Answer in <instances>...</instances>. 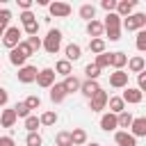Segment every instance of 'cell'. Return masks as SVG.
I'll return each instance as SVG.
<instances>
[{
	"label": "cell",
	"instance_id": "cell-13",
	"mask_svg": "<svg viewBox=\"0 0 146 146\" xmlns=\"http://www.w3.org/2000/svg\"><path fill=\"white\" fill-rule=\"evenodd\" d=\"M128 71H130V73H141V71H146V59H144L141 55L130 57V59H128ZM130 73H128V75H130Z\"/></svg>",
	"mask_w": 146,
	"mask_h": 146
},
{
	"label": "cell",
	"instance_id": "cell-34",
	"mask_svg": "<svg viewBox=\"0 0 146 146\" xmlns=\"http://www.w3.org/2000/svg\"><path fill=\"white\" fill-rule=\"evenodd\" d=\"M11 110H14L16 119H27V116H30V110H27V105H25V103H16Z\"/></svg>",
	"mask_w": 146,
	"mask_h": 146
},
{
	"label": "cell",
	"instance_id": "cell-37",
	"mask_svg": "<svg viewBox=\"0 0 146 146\" xmlns=\"http://www.w3.org/2000/svg\"><path fill=\"white\" fill-rule=\"evenodd\" d=\"M23 103L27 105V110H30V112H32V110H39V107H41V98H39L36 94H32V96H27V98H25Z\"/></svg>",
	"mask_w": 146,
	"mask_h": 146
},
{
	"label": "cell",
	"instance_id": "cell-44",
	"mask_svg": "<svg viewBox=\"0 0 146 146\" xmlns=\"http://www.w3.org/2000/svg\"><path fill=\"white\" fill-rule=\"evenodd\" d=\"M100 7H103L107 14H112V11L116 9V0H103V2H100Z\"/></svg>",
	"mask_w": 146,
	"mask_h": 146
},
{
	"label": "cell",
	"instance_id": "cell-48",
	"mask_svg": "<svg viewBox=\"0 0 146 146\" xmlns=\"http://www.w3.org/2000/svg\"><path fill=\"white\" fill-rule=\"evenodd\" d=\"M7 103H9V94H7L5 87H0V107H5Z\"/></svg>",
	"mask_w": 146,
	"mask_h": 146
},
{
	"label": "cell",
	"instance_id": "cell-45",
	"mask_svg": "<svg viewBox=\"0 0 146 146\" xmlns=\"http://www.w3.org/2000/svg\"><path fill=\"white\" fill-rule=\"evenodd\" d=\"M105 34H107L110 41H119V39H121V27H119V30H105Z\"/></svg>",
	"mask_w": 146,
	"mask_h": 146
},
{
	"label": "cell",
	"instance_id": "cell-49",
	"mask_svg": "<svg viewBox=\"0 0 146 146\" xmlns=\"http://www.w3.org/2000/svg\"><path fill=\"white\" fill-rule=\"evenodd\" d=\"M18 7H21L23 11H30V9H32V0H18Z\"/></svg>",
	"mask_w": 146,
	"mask_h": 146
},
{
	"label": "cell",
	"instance_id": "cell-23",
	"mask_svg": "<svg viewBox=\"0 0 146 146\" xmlns=\"http://www.w3.org/2000/svg\"><path fill=\"white\" fill-rule=\"evenodd\" d=\"M55 75L59 73V75H64V78H68V75H73V64L71 62H66V59H59L57 64H55Z\"/></svg>",
	"mask_w": 146,
	"mask_h": 146
},
{
	"label": "cell",
	"instance_id": "cell-1",
	"mask_svg": "<svg viewBox=\"0 0 146 146\" xmlns=\"http://www.w3.org/2000/svg\"><path fill=\"white\" fill-rule=\"evenodd\" d=\"M41 46H43V50H46V52L57 55V52H59V48H62V32H59V30H48V34L43 36Z\"/></svg>",
	"mask_w": 146,
	"mask_h": 146
},
{
	"label": "cell",
	"instance_id": "cell-21",
	"mask_svg": "<svg viewBox=\"0 0 146 146\" xmlns=\"http://www.w3.org/2000/svg\"><path fill=\"white\" fill-rule=\"evenodd\" d=\"M87 130L84 128H73L71 130V146H84L87 144Z\"/></svg>",
	"mask_w": 146,
	"mask_h": 146
},
{
	"label": "cell",
	"instance_id": "cell-10",
	"mask_svg": "<svg viewBox=\"0 0 146 146\" xmlns=\"http://www.w3.org/2000/svg\"><path fill=\"white\" fill-rule=\"evenodd\" d=\"M110 87H114V89H125V87H128V73H125V71H114V73H110Z\"/></svg>",
	"mask_w": 146,
	"mask_h": 146
},
{
	"label": "cell",
	"instance_id": "cell-18",
	"mask_svg": "<svg viewBox=\"0 0 146 146\" xmlns=\"http://www.w3.org/2000/svg\"><path fill=\"white\" fill-rule=\"evenodd\" d=\"M100 89V84H98V80H84L82 84H80V94L84 96V98H91L96 91Z\"/></svg>",
	"mask_w": 146,
	"mask_h": 146
},
{
	"label": "cell",
	"instance_id": "cell-31",
	"mask_svg": "<svg viewBox=\"0 0 146 146\" xmlns=\"http://www.w3.org/2000/svg\"><path fill=\"white\" fill-rule=\"evenodd\" d=\"M132 114L125 110V112H121V114H116V123H119V128H130V123H132Z\"/></svg>",
	"mask_w": 146,
	"mask_h": 146
},
{
	"label": "cell",
	"instance_id": "cell-41",
	"mask_svg": "<svg viewBox=\"0 0 146 146\" xmlns=\"http://www.w3.org/2000/svg\"><path fill=\"white\" fill-rule=\"evenodd\" d=\"M16 50H18V52H21V55H23V57H25V59H27V57H32V55H34V52H32V50H30V46H27V41H21V43H18V46H16Z\"/></svg>",
	"mask_w": 146,
	"mask_h": 146
},
{
	"label": "cell",
	"instance_id": "cell-4",
	"mask_svg": "<svg viewBox=\"0 0 146 146\" xmlns=\"http://www.w3.org/2000/svg\"><path fill=\"white\" fill-rule=\"evenodd\" d=\"M48 11H50V16H55V18H66V16H71V5L68 2H62V0H55V2H50L48 5Z\"/></svg>",
	"mask_w": 146,
	"mask_h": 146
},
{
	"label": "cell",
	"instance_id": "cell-43",
	"mask_svg": "<svg viewBox=\"0 0 146 146\" xmlns=\"http://www.w3.org/2000/svg\"><path fill=\"white\" fill-rule=\"evenodd\" d=\"M137 89L144 94L146 91V71H141V73H137Z\"/></svg>",
	"mask_w": 146,
	"mask_h": 146
},
{
	"label": "cell",
	"instance_id": "cell-30",
	"mask_svg": "<svg viewBox=\"0 0 146 146\" xmlns=\"http://www.w3.org/2000/svg\"><path fill=\"white\" fill-rule=\"evenodd\" d=\"M110 59H112V52H107V50H105V52L96 55V62H94V64L103 71V68H107V66H110Z\"/></svg>",
	"mask_w": 146,
	"mask_h": 146
},
{
	"label": "cell",
	"instance_id": "cell-20",
	"mask_svg": "<svg viewBox=\"0 0 146 146\" xmlns=\"http://www.w3.org/2000/svg\"><path fill=\"white\" fill-rule=\"evenodd\" d=\"M16 121H18V119H16V114H14L11 107H7V110L0 112V125H2V128H14Z\"/></svg>",
	"mask_w": 146,
	"mask_h": 146
},
{
	"label": "cell",
	"instance_id": "cell-28",
	"mask_svg": "<svg viewBox=\"0 0 146 146\" xmlns=\"http://www.w3.org/2000/svg\"><path fill=\"white\" fill-rule=\"evenodd\" d=\"M55 146H71V132L68 130H59L55 135Z\"/></svg>",
	"mask_w": 146,
	"mask_h": 146
},
{
	"label": "cell",
	"instance_id": "cell-26",
	"mask_svg": "<svg viewBox=\"0 0 146 146\" xmlns=\"http://www.w3.org/2000/svg\"><path fill=\"white\" fill-rule=\"evenodd\" d=\"M57 119H59V116H57V112H55V110H48V112H43V114L39 116V123L50 128V125H55V123H57Z\"/></svg>",
	"mask_w": 146,
	"mask_h": 146
},
{
	"label": "cell",
	"instance_id": "cell-5",
	"mask_svg": "<svg viewBox=\"0 0 146 146\" xmlns=\"http://www.w3.org/2000/svg\"><path fill=\"white\" fill-rule=\"evenodd\" d=\"M107 91H103V89H98L91 98H89V110L91 112H100V110H105L107 107Z\"/></svg>",
	"mask_w": 146,
	"mask_h": 146
},
{
	"label": "cell",
	"instance_id": "cell-8",
	"mask_svg": "<svg viewBox=\"0 0 146 146\" xmlns=\"http://www.w3.org/2000/svg\"><path fill=\"white\" fill-rule=\"evenodd\" d=\"M36 66H30V64H25V66H21L18 68V82H23V84H30V82H34L36 80Z\"/></svg>",
	"mask_w": 146,
	"mask_h": 146
},
{
	"label": "cell",
	"instance_id": "cell-19",
	"mask_svg": "<svg viewBox=\"0 0 146 146\" xmlns=\"http://www.w3.org/2000/svg\"><path fill=\"white\" fill-rule=\"evenodd\" d=\"M68 94H66V89L62 87V82H55L52 87H50V100L57 105V103H64V98H66Z\"/></svg>",
	"mask_w": 146,
	"mask_h": 146
},
{
	"label": "cell",
	"instance_id": "cell-38",
	"mask_svg": "<svg viewBox=\"0 0 146 146\" xmlns=\"http://www.w3.org/2000/svg\"><path fill=\"white\" fill-rule=\"evenodd\" d=\"M25 144H27V146H41V144H43V139H41V135H39V132H27Z\"/></svg>",
	"mask_w": 146,
	"mask_h": 146
},
{
	"label": "cell",
	"instance_id": "cell-46",
	"mask_svg": "<svg viewBox=\"0 0 146 146\" xmlns=\"http://www.w3.org/2000/svg\"><path fill=\"white\" fill-rule=\"evenodd\" d=\"M0 146H16V141L9 135H0Z\"/></svg>",
	"mask_w": 146,
	"mask_h": 146
},
{
	"label": "cell",
	"instance_id": "cell-3",
	"mask_svg": "<svg viewBox=\"0 0 146 146\" xmlns=\"http://www.w3.org/2000/svg\"><path fill=\"white\" fill-rule=\"evenodd\" d=\"M121 25H123V30H128V32H139V30H144L146 27V14H130V16H125L123 21H121Z\"/></svg>",
	"mask_w": 146,
	"mask_h": 146
},
{
	"label": "cell",
	"instance_id": "cell-9",
	"mask_svg": "<svg viewBox=\"0 0 146 146\" xmlns=\"http://www.w3.org/2000/svg\"><path fill=\"white\" fill-rule=\"evenodd\" d=\"M135 5H137L135 0H116V9H114V14H116L119 18H125V16L132 14Z\"/></svg>",
	"mask_w": 146,
	"mask_h": 146
},
{
	"label": "cell",
	"instance_id": "cell-39",
	"mask_svg": "<svg viewBox=\"0 0 146 146\" xmlns=\"http://www.w3.org/2000/svg\"><path fill=\"white\" fill-rule=\"evenodd\" d=\"M137 50H139V52L146 50V30H139V32H137Z\"/></svg>",
	"mask_w": 146,
	"mask_h": 146
},
{
	"label": "cell",
	"instance_id": "cell-32",
	"mask_svg": "<svg viewBox=\"0 0 146 146\" xmlns=\"http://www.w3.org/2000/svg\"><path fill=\"white\" fill-rule=\"evenodd\" d=\"M9 64H14V66H18V68H21V66H25V57L14 48V50H9Z\"/></svg>",
	"mask_w": 146,
	"mask_h": 146
},
{
	"label": "cell",
	"instance_id": "cell-27",
	"mask_svg": "<svg viewBox=\"0 0 146 146\" xmlns=\"http://www.w3.org/2000/svg\"><path fill=\"white\" fill-rule=\"evenodd\" d=\"M78 14H80V18H84V21L89 23V21H94V16H96V7L87 2V5H82V7H80V11H78Z\"/></svg>",
	"mask_w": 146,
	"mask_h": 146
},
{
	"label": "cell",
	"instance_id": "cell-12",
	"mask_svg": "<svg viewBox=\"0 0 146 146\" xmlns=\"http://www.w3.org/2000/svg\"><path fill=\"white\" fill-rule=\"evenodd\" d=\"M114 141H116V146H137V139L128 130H116L114 132Z\"/></svg>",
	"mask_w": 146,
	"mask_h": 146
},
{
	"label": "cell",
	"instance_id": "cell-40",
	"mask_svg": "<svg viewBox=\"0 0 146 146\" xmlns=\"http://www.w3.org/2000/svg\"><path fill=\"white\" fill-rule=\"evenodd\" d=\"M9 21H11V11L9 9H0V27H9Z\"/></svg>",
	"mask_w": 146,
	"mask_h": 146
},
{
	"label": "cell",
	"instance_id": "cell-47",
	"mask_svg": "<svg viewBox=\"0 0 146 146\" xmlns=\"http://www.w3.org/2000/svg\"><path fill=\"white\" fill-rule=\"evenodd\" d=\"M18 18H21V23H23V25H25V23H30V21H34V18H36V16H34V14H32V11H23V14H21V16H18Z\"/></svg>",
	"mask_w": 146,
	"mask_h": 146
},
{
	"label": "cell",
	"instance_id": "cell-35",
	"mask_svg": "<svg viewBox=\"0 0 146 146\" xmlns=\"http://www.w3.org/2000/svg\"><path fill=\"white\" fill-rule=\"evenodd\" d=\"M39 125H41V123H39V116L30 114V116L25 119V130H27V132H36V130H39Z\"/></svg>",
	"mask_w": 146,
	"mask_h": 146
},
{
	"label": "cell",
	"instance_id": "cell-17",
	"mask_svg": "<svg viewBox=\"0 0 146 146\" xmlns=\"http://www.w3.org/2000/svg\"><path fill=\"white\" fill-rule=\"evenodd\" d=\"M128 64V55L125 52H121V50H116V52H112V59H110V66L114 68V71H123V66Z\"/></svg>",
	"mask_w": 146,
	"mask_h": 146
},
{
	"label": "cell",
	"instance_id": "cell-51",
	"mask_svg": "<svg viewBox=\"0 0 146 146\" xmlns=\"http://www.w3.org/2000/svg\"><path fill=\"white\" fill-rule=\"evenodd\" d=\"M2 34H5V27H0V36H2Z\"/></svg>",
	"mask_w": 146,
	"mask_h": 146
},
{
	"label": "cell",
	"instance_id": "cell-36",
	"mask_svg": "<svg viewBox=\"0 0 146 146\" xmlns=\"http://www.w3.org/2000/svg\"><path fill=\"white\" fill-rule=\"evenodd\" d=\"M23 32H25L27 36H36V32H39V21L34 18V21L25 23V25H23Z\"/></svg>",
	"mask_w": 146,
	"mask_h": 146
},
{
	"label": "cell",
	"instance_id": "cell-11",
	"mask_svg": "<svg viewBox=\"0 0 146 146\" xmlns=\"http://www.w3.org/2000/svg\"><path fill=\"white\" fill-rule=\"evenodd\" d=\"M135 139L137 137H146V119L144 116H137V119H132V123H130V130H128Z\"/></svg>",
	"mask_w": 146,
	"mask_h": 146
},
{
	"label": "cell",
	"instance_id": "cell-15",
	"mask_svg": "<svg viewBox=\"0 0 146 146\" xmlns=\"http://www.w3.org/2000/svg\"><path fill=\"white\" fill-rule=\"evenodd\" d=\"M87 34L91 36V39H103V34H105V30H103V23L100 21H89L87 23Z\"/></svg>",
	"mask_w": 146,
	"mask_h": 146
},
{
	"label": "cell",
	"instance_id": "cell-50",
	"mask_svg": "<svg viewBox=\"0 0 146 146\" xmlns=\"http://www.w3.org/2000/svg\"><path fill=\"white\" fill-rule=\"evenodd\" d=\"M84 146H100V144H96V141H91V144H84Z\"/></svg>",
	"mask_w": 146,
	"mask_h": 146
},
{
	"label": "cell",
	"instance_id": "cell-22",
	"mask_svg": "<svg viewBox=\"0 0 146 146\" xmlns=\"http://www.w3.org/2000/svg\"><path fill=\"white\" fill-rule=\"evenodd\" d=\"M80 84H82V80L75 78V75H68V78H64V82H62V87L66 89V94H75V91H80Z\"/></svg>",
	"mask_w": 146,
	"mask_h": 146
},
{
	"label": "cell",
	"instance_id": "cell-24",
	"mask_svg": "<svg viewBox=\"0 0 146 146\" xmlns=\"http://www.w3.org/2000/svg\"><path fill=\"white\" fill-rule=\"evenodd\" d=\"M107 107H110L112 114H121V112H125V103L121 100V96H112V98H107Z\"/></svg>",
	"mask_w": 146,
	"mask_h": 146
},
{
	"label": "cell",
	"instance_id": "cell-7",
	"mask_svg": "<svg viewBox=\"0 0 146 146\" xmlns=\"http://www.w3.org/2000/svg\"><path fill=\"white\" fill-rule=\"evenodd\" d=\"M39 87H43V89H50L52 84H55V71L52 68H41L39 73H36V80H34Z\"/></svg>",
	"mask_w": 146,
	"mask_h": 146
},
{
	"label": "cell",
	"instance_id": "cell-6",
	"mask_svg": "<svg viewBox=\"0 0 146 146\" xmlns=\"http://www.w3.org/2000/svg\"><path fill=\"white\" fill-rule=\"evenodd\" d=\"M121 100H123L125 105H139V103L144 100V94H141L137 87H125V91L121 94Z\"/></svg>",
	"mask_w": 146,
	"mask_h": 146
},
{
	"label": "cell",
	"instance_id": "cell-2",
	"mask_svg": "<svg viewBox=\"0 0 146 146\" xmlns=\"http://www.w3.org/2000/svg\"><path fill=\"white\" fill-rule=\"evenodd\" d=\"M21 34H23V30H21L18 25H9V27L5 30V34H2V46L9 48V50H14V48L21 43Z\"/></svg>",
	"mask_w": 146,
	"mask_h": 146
},
{
	"label": "cell",
	"instance_id": "cell-42",
	"mask_svg": "<svg viewBox=\"0 0 146 146\" xmlns=\"http://www.w3.org/2000/svg\"><path fill=\"white\" fill-rule=\"evenodd\" d=\"M27 46H30L32 52H36V50L41 48V39H39V36H27Z\"/></svg>",
	"mask_w": 146,
	"mask_h": 146
},
{
	"label": "cell",
	"instance_id": "cell-14",
	"mask_svg": "<svg viewBox=\"0 0 146 146\" xmlns=\"http://www.w3.org/2000/svg\"><path fill=\"white\" fill-rule=\"evenodd\" d=\"M100 128H103L105 132H112V130H116V128H119V123H116V114H112V112H105V114L100 116Z\"/></svg>",
	"mask_w": 146,
	"mask_h": 146
},
{
	"label": "cell",
	"instance_id": "cell-25",
	"mask_svg": "<svg viewBox=\"0 0 146 146\" xmlns=\"http://www.w3.org/2000/svg\"><path fill=\"white\" fill-rule=\"evenodd\" d=\"M121 27V18L112 11V14H107L105 16V21H103V30H119Z\"/></svg>",
	"mask_w": 146,
	"mask_h": 146
},
{
	"label": "cell",
	"instance_id": "cell-16",
	"mask_svg": "<svg viewBox=\"0 0 146 146\" xmlns=\"http://www.w3.org/2000/svg\"><path fill=\"white\" fill-rule=\"evenodd\" d=\"M64 55H66V57H64V59H66V62H71V64H73V62H78V59H80V57H82V48H80V46H78V43H68V46H66V48H64Z\"/></svg>",
	"mask_w": 146,
	"mask_h": 146
},
{
	"label": "cell",
	"instance_id": "cell-33",
	"mask_svg": "<svg viewBox=\"0 0 146 146\" xmlns=\"http://www.w3.org/2000/svg\"><path fill=\"white\" fill-rule=\"evenodd\" d=\"M84 75H87V80H98L100 78V68L96 64H87L84 66Z\"/></svg>",
	"mask_w": 146,
	"mask_h": 146
},
{
	"label": "cell",
	"instance_id": "cell-29",
	"mask_svg": "<svg viewBox=\"0 0 146 146\" xmlns=\"http://www.w3.org/2000/svg\"><path fill=\"white\" fill-rule=\"evenodd\" d=\"M89 50H91L94 55L105 52V39H89Z\"/></svg>",
	"mask_w": 146,
	"mask_h": 146
}]
</instances>
